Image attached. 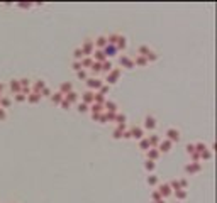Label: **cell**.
<instances>
[{
    "mask_svg": "<svg viewBox=\"0 0 217 203\" xmlns=\"http://www.w3.org/2000/svg\"><path fill=\"white\" fill-rule=\"evenodd\" d=\"M151 51H153V49L148 48V46H139V48H137V56H144V58H148Z\"/></svg>",
    "mask_w": 217,
    "mask_h": 203,
    "instance_id": "cell-29",
    "label": "cell"
},
{
    "mask_svg": "<svg viewBox=\"0 0 217 203\" xmlns=\"http://www.w3.org/2000/svg\"><path fill=\"white\" fill-rule=\"evenodd\" d=\"M210 159H212V149H205L200 154V161H210Z\"/></svg>",
    "mask_w": 217,
    "mask_h": 203,
    "instance_id": "cell-35",
    "label": "cell"
},
{
    "mask_svg": "<svg viewBox=\"0 0 217 203\" xmlns=\"http://www.w3.org/2000/svg\"><path fill=\"white\" fill-rule=\"evenodd\" d=\"M102 113H104V112H102ZM92 120L100 122V113H92Z\"/></svg>",
    "mask_w": 217,
    "mask_h": 203,
    "instance_id": "cell-55",
    "label": "cell"
},
{
    "mask_svg": "<svg viewBox=\"0 0 217 203\" xmlns=\"http://www.w3.org/2000/svg\"><path fill=\"white\" fill-rule=\"evenodd\" d=\"M12 105V98L7 95H2V98H0V108H4V110H7V108Z\"/></svg>",
    "mask_w": 217,
    "mask_h": 203,
    "instance_id": "cell-22",
    "label": "cell"
},
{
    "mask_svg": "<svg viewBox=\"0 0 217 203\" xmlns=\"http://www.w3.org/2000/svg\"><path fill=\"white\" fill-rule=\"evenodd\" d=\"M7 119V110H4V108H0V122L5 120Z\"/></svg>",
    "mask_w": 217,
    "mask_h": 203,
    "instance_id": "cell-53",
    "label": "cell"
},
{
    "mask_svg": "<svg viewBox=\"0 0 217 203\" xmlns=\"http://www.w3.org/2000/svg\"><path fill=\"white\" fill-rule=\"evenodd\" d=\"M94 46H95V49H104L107 46V36H98L94 41Z\"/></svg>",
    "mask_w": 217,
    "mask_h": 203,
    "instance_id": "cell-17",
    "label": "cell"
},
{
    "mask_svg": "<svg viewBox=\"0 0 217 203\" xmlns=\"http://www.w3.org/2000/svg\"><path fill=\"white\" fill-rule=\"evenodd\" d=\"M26 102H27V103H31V105H36V103L41 102V95H38V93H29Z\"/></svg>",
    "mask_w": 217,
    "mask_h": 203,
    "instance_id": "cell-27",
    "label": "cell"
},
{
    "mask_svg": "<svg viewBox=\"0 0 217 203\" xmlns=\"http://www.w3.org/2000/svg\"><path fill=\"white\" fill-rule=\"evenodd\" d=\"M77 78L78 80H81V81H85L87 78H88V71H87V69H80V71H77Z\"/></svg>",
    "mask_w": 217,
    "mask_h": 203,
    "instance_id": "cell-40",
    "label": "cell"
},
{
    "mask_svg": "<svg viewBox=\"0 0 217 203\" xmlns=\"http://www.w3.org/2000/svg\"><path fill=\"white\" fill-rule=\"evenodd\" d=\"M64 100H66V102H68V103H78V102H80V95H78L77 91L73 90V91H70L68 95H64Z\"/></svg>",
    "mask_w": 217,
    "mask_h": 203,
    "instance_id": "cell-16",
    "label": "cell"
},
{
    "mask_svg": "<svg viewBox=\"0 0 217 203\" xmlns=\"http://www.w3.org/2000/svg\"><path fill=\"white\" fill-rule=\"evenodd\" d=\"M90 112H92V113H102L104 112V105L92 103V105H90Z\"/></svg>",
    "mask_w": 217,
    "mask_h": 203,
    "instance_id": "cell-36",
    "label": "cell"
},
{
    "mask_svg": "<svg viewBox=\"0 0 217 203\" xmlns=\"http://www.w3.org/2000/svg\"><path fill=\"white\" fill-rule=\"evenodd\" d=\"M165 135H166L165 139H168V141H170L171 144L180 142V139H182V135H180V130L176 129V127H170V129H166Z\"/></svg>",
    "mask_w": 217,
    "mask_h": 203,
    "instance_id": "cell-3",
    "label": "cell"
},
{
    "mask_svg": "<svg viewBox=\"0 0 217 203\" xmlns=\"http://www.w3.org/2000/svg\"><path fill=\"white\" fill-rule=\"evenodd\" d=\"M127 48V39H126V36L119 34V37H117V43H115V49L117 51H120V49H126Z\"/></svg>",
    "mask_w": 217,
    "mask_h": 203,
    "instance_id": "cell-19",
    "label": "cell"
},
{
    "mask_svg": "<svg viewBox=\"0 0 217 203\" xmlns=\"http://www.w3.org/2000/svg\"><path fill=\"white\" fill-rule=\"evenodd\" d=\"M168 185H170V188L173 191H178V190H182V188H180V181L178 179H171L170 183H168Z\"/></svg>",
    "mask_w": 217,
    "mask_h": 203,
    "instance_id": "cell-43",
    "label": "cell"
},
{
    "mask_svg": "<svg viewBox=\"0 0 217 203\" xmlns=\"http://www.w3.org/2000/svg\"><path fill=\"white\" fill-rule=\"evenodd\" d=\"M148 141H149V146L151 147H158L159 142H161V137L158 134H151V135H148Z\"/></svg>",
    "mask_w": 217,
    "mask_h": 203,
    "instance_id": "cell-21",
    "label": "cell"
},
{
    "mask_svg": "<svg viewBox=\"0 0 217 203\" xmlns=\"http://www.w3.org/2000/svg\"><path fill=\"white\" fill-rule=\"evenodd\" d=\"M90 71H92V75H94L92 78H97V75L102 73V63H95L94 61V65L90 66Z\"/></svg>",
    "mask_w": 217,
    "mask_h": 203,
    "instance_id": "cell-23",
    "label": "cell"
},
{
    "mask_svg": "<svg viewBox=\"0 0 217 203\" xmlns=\"http://www.w3.org/2000/svg\"><path fill=\"white\" fill-rule=\"evenodd\" d=\"M129 132H131V139H136V141H141L143 137H146L144 135V129L139 125H132L131 129H129Z\"/></svg>",
    "mask_w": 217,
    "mask_h": 203,
    "instance_id": "cell-6",
    "label": "cell"
},
{
    "mask_svg": "<svg viewBox=\"0 0 217 203\" xmlns=\"http://www.w3.org/2000/svg\"><path fill=\"white\" fill-rule=\"evenodd\" d=\"M126 119H127L126 113H120V112L115 113V122H117V125H119V124H126Z\"/></svg>",
    "mask_w": 217,
    "mask_h": 203,
    "instance_id": "cell-39",
    "label": "cell"
},
{
    "mask_svg": "<svg viewBox=\"0 0 217 203\" xmlns=\"http://www.w3.org/2000/svg\"><path fill=\"white\" fill-rule=\"evenodd\" d=\"M58 91H60V93H63V95H68L70 91H73V85H71L70 81H63Z\"/></svg>",
    "mask_w": 217,
    "mask_h": 203,
    "instance_id": "cell-20",
    "label": "cell"
},
{
    "mask_svg": "<svg viewBox=\"0 0 217 203\" xmlns=\"http://www.w3.org/2000/svg\"><path fill=\"white\" fill-rule=\"evenodd\" d=\"M112 137H114V139H117V141H119V139H122V132H120V130H117V129H115V130H114V134H112Z\"/></svg>",
    "mask_w": 217,
    "mask_h": 203,
    "instance_id": "cell-52",
    "label": "cell"
},
{
    "mask_svg": "<svg viewBox=\"0 0 217 203\" xmlns=\"http://www.w3.org/2000/svg\"><path fill=\"white\" fill-rule=\"evenodd\" d=\"M19 83H21V90H31V85H32V81L29 78H21Z\"/></svg>",
    "mask_w": 217,
    "mask_h": 203,
    "instance_id": "cell-32",
    "label": "cell"
},
{
    "mask_svg": "<svg viewBox=\"0 0 217 203\" xmlns=\"http://www.w3.org/2000/svg\"><path fill=\"white\" fill-rule=\"evenodd\" d=\"M78 112L80 113H85V112H88L90 110V105H87V103H83V102H78Z\"/></svg>",
    "mask_w": 217,
    "mask_h": 203,
    "instance_id": "cell-41",
    "label": "cell"
},
{
    "mask_svg": "<svg viewBox=\"0 0 217 203\" xmlns=\"http://www.w3.org/2000/svg\"><path fill=\"white\" fill-rule=\"evenodd\" d=\"M120 75H122V69H120V68H112V71H110V73H109V75L105 76L104 83H105V85H109V87H112L114 83H117V81H119Z\"/></svg>",
    "mask_w": 217,
    "mask_h": 203,
    "instance_id": "cell-1",
    "label": "cell"
},
{
    "mask_svg": "<svg viewBox=\"0 0 217 203\" xmlns=\"http://www.w3.org/2000/svg\"><path fill=\"white\" fill-rule=\"evenodd\" d=\"M153 203H166V201H165V198H163V200H159V201H153Z\"/></svg>",
    "mask_w": 217,
    "mask_h": 203,
    "instance_id": "cell-60",
    "label": "cell"
},
{
    "mask_svg": "<svg viewBox=\"0 0 217 203\" xmlns=\"http://www.w3.org/2000/svg\"><path fill=\"white\" fill-rule=\"evenodd\" d=\"M39 95H41V98H49V97H51L53 95V91L51 90H49V88H44V90L43 91H41V93H39Z\"/></svg>",
    "mask_w": 217,
    "mask_h": 203,
    "instance_id": "cell-47",
    "label": "cell"
},
{
    "mask_svg": "<svg viewBox=\"0 0 217 203\" xmlns=\"http://www.w3.org/2000/svg\"><path fill=\"white\" fill-rule=\"evenodd\" d=\"M173 195H175V198L176 200H185L187 198V190H178V191H173Z\"/></svg>",
    "mask_w": 217,
    "mask_h": 203,
    "instance_id": "cell-37",
    "label": "cell"
},
{
    "mask_svg": "<svg viewBox=\"0 0 217 203\" xmlns=\"http://www.w3.org/2000/svg\"><path fill=\"white\" fill-rule=\"evenodd\" d=\"M202 171V163H188L185 166V173L187 174H199Z\"/></svg>",
    "mask_w": 217,
    "mask_h": 203,
    "instance_id": "cell-7",
    "label": "cell"
},
{
    "mask_svg": "<svg viewBox=\"0 0 217 203\" xmlns=\"http://www.w3.org/2000/svg\"><path fill=\"white\" fill-rule=\"evenodd\" d=\"M100 124H107V115H105V112L100 113Z\"/></svg>",
    "mask_w": 217,
    "mask_h": 203,
    "instance_id": "cell-56",
    "label": "cell"
},
{
    "mask_svg": "<svg viewBox=\"0 0 217 203\" xmlns=\"http://www.w3.org/2000/svg\"><path fill=\"white\" fill-rule=\"evenodd\" d=\"M139 149H143V151H148V149H151V146H149V141H148V137H143L139 141Z\"/></svg>",
    "mask_w": 217,
    "mask_h": 203,
    "instance_id": "cell-34",
    "label": "cell"
},
{
    "mask_svg": "<svg viewBox=\"0 0 217 203\" xmlns=\"http://www.w3.org/2000/svg\"><path fill=\"white\" fill-rule=\"evenodd\" d=\"M85 83H87V88H88L90 91H98L100 88H102V85H104V80L88 76V78L85 80Z\"/></svg>",
    "mask_w": 217,
    "mask_h": 203,
    "instance_id": "cell-2",
    "label": "cell"
},
{
    "mask_svg": "<svg viewBox=\"0 0 217 203\" xmlns=\"http://www.w3.org/2000/svg\"><path fill=\"white\" fill-rule=\"evenodd\" d=\"M171 146H173V144L170 142V141H168V139H161V142H159V146L156 147L158 151H159V154H161V152H170L171 151Z\"/></svg>",
    "mask_w": 217,
    "mask_h": 203,
    "instance_id": "cell-12",
    "label": "cell"
},
{
    "mask_svg": "<svg viewBox=\"0 0 217 203\" xmlns=\"http://www.w3.org/2000/svg\"><path fill=\"white\" fill-rule=\"evenodd\" d=\"M112 68H114V63H112L110 59H105L102 63V73H105V75H109L112 71Z\"/></svg>",
    "mask_w": 217,
    "mask_h": 203,
    "instance_id": "cell-28",
    "label": "cell"
},
{
    "mask_svg": "<svg viewBox=\"0 0 217 203\" xmlns=\"http://www.w3.org/2000/svg\"><path fill=\"white\" fill-rule=\"evenodd\" d=\"M0 98H2V95H0Z\"/></svg>",
    "mask_w": 217,
    "mask_h": 203,
    "instance_id": "cell-61",
    "label": "cell"
},
{
    "mask_svg": "<svg viewBox=\"0 0 217 203\" xmlns=\"http://www.w3.org/2000/svg\"><path fill=\"white\" fill-rule=\"evenodd\" d=\"M109 91H110V87L104 83V85H102V88L98 90V93H100V95H104V97H107V95H109Z\"/></svg>",
    "mask_w": 217,
    "mask_h": 203,
    "instance_id": "cell-46",
    "label": "cell"
},
{
    "mask_svg": "<svg viewBox=\"0 0 217 203\" xmlns=\"http://www.w3.org/2000/svg\"><path fill=\"white\" fill-rule=\"evenodd\" d=\"M134 66H141V68H144V66H148L149 63H148V59H146L144 56H137L136 54V58H134Z\"/></svg>",
    "mask_w": 217,
    "mask_h": 203,
    "instance_id": "cell-26",
    "label": "cell"
},
{
    "mask_svg": "<svg viewBox=\"0 0 217 203\" xmlns=\"http://www.w3.org/2000/svg\"><path fill=\"white\" fill-rule=\"evenodd\" d=\"M73 69H75V71H80V69H83V68H81V63H80V61H73Z\"/></svg>",
    "mask_w": 217,
    "mask_h": 203,
    "instance_id": "cell-51",
    "label": "cell"
},
{
    "mask_svg": "<svg viewBox=\"0 0 217 203\" xmlns=\"http://www.w3.org/2000/svg\"><path fill=\"white\" fill-rule=\"evenodd\" d=\"M94 97H95V91H90V90H87L85 93H83V95L80 97V98H81V102H83V103H87V105H92V103H94Z\"/></svg>",
    "mask_w": 217,
    "mask_h": 203,
    "instance_id": "cell-14",
    "label": "cell"
},
{
    "mask_svg": "<svg viewBox=\"0 0 217 203\" xmlns=\"http://www.w3.org/2000/svg\"><path fill=\"white\" fill-rule=\"evenodd\" d=\"M207 149V146H205V142H195V152H199V154H202V152Z\"/></svg>",
    "mask_w": 217,
    "mask_h": 203,
    "instance_id": "cell-42",
    "label": "cell"
},
{
    "mask_svg": "<svg viewBox=\"0 0 217 203\" xmlns=\"http://www.w3.org/2000/svg\"><path fill=\"white\" fill-rule=\"evenodd\" d=\"M81 52H83V56H92L95 51V46H94V39H85L83 43H81Z\"/></svg>",
    "mask_w": 217,
    "mask_h": 203,
    "instance_id": "cell-4",
    "label": "cell"
},
{
    "mask_svg": "<svg viewBox=\"0 0 217 203\" xmlns=\"http://www.w3.org/2000/svg\"><path fill=\"white\" fill-rule=\"evenodd\" d=\"M119 65H120V68L132 69V68H134V61H132V58H131V56L124 54V56H119Z\"/></svg>",
    "mask_w": 217,
    "mask_h": 203,
    "instance_id": "cell-8",
    "label": "cell"
},
{
    "mask_svg": "<svg viewBox=\"0 0 217 203\" xmlns=\"http://www.w3.org/2000/svg\"><path fill=\"white\" fill-rule=\"evenodd\" d=\"M102 51H104V54H105V58L109 59V58L115 56V52H117V49H115L114 46H110V44H107V46L102 49Z\"/></svg>",
    "mask_w": 217,
    "mask_h": 203,
    "instance_id": "cell-24",
    "label": "cell"
},
{
    "mask_svg": "<svg viewBox=\"0 0 217 203\" xmlns=\"http://www.w3.org/2000/svg\"><path fill=\"white\" fill-rule=\"evenodd\" d=\"M158 157H159V151H158L156 147H151V149H148V151H146V159L148 161H156Z\"/></svg>",
    "mask_w": 217,
    "mask_h": 203,
    "instance_id": "cell-15",
    "label": "cell"
},
{
    "mask_svg": "<svg viewBox=\"0 0 217 203\" xmlns=\"http://www.w3.org/2000/svg\"><path fill=\"white\" fill-rule=\"evenodd\" d=\"M19 7H21V9H29V7H32V5H29V4H19Z\"/></svg>",
    "mask_w": 217,
    "mask_h": 203,
    "instance_id": "cell-58",
    "label": "cell"
},
{
    "mask_svg": "<svg viewBox=\"0 0 217 203\" xmlns=\"http://www.w3.org/2000/svg\"><path fill=\"white\" fill-rule=\"evenodd\" d=\"M151 198H153V201H159V200H163V198H161V195H159V191H158V190H154L153 193H151Z\"/></svg>",
    "mask_w": 217,
    "mask_h": 203,
    "instance_id": "cell-49",
    "label": "cell"
},
{
    "mask_svg": "<svg viewBox=\"0 0 217 203\" xmlns=\"http://www.w3.org/2000/svg\"><path fill=\"white\" fill-rule=\"evenodd\" d=\"M117 103L115 102H112V100H105V103H104V112H109V113H117L119 110H117Z\"/></svg>",
    "mask_w": 217,
    "mask_h": 203,
    "instance_id": "cell-11",
    "label": "cell"
},
{
    "mask_svg": "<svg viewBox=\"0 0 217 203\" xmlns=\"http://www.w3.org/2000/svg\"><path fill=\"white\" fill-rule=\"evenodd\" d=\"M4 88H5V87H4V83H0V95L4 93Z\"/></svg>",
    "mask_w": 217,
    "mask_h": 203,
    "instance_id": "cell-59",
    "label": "cell"
},
{
    "mask_svg": "<svg viewBox=\"0 0 217 203\" xmlns=\"http://www.w3.org/2000/svg\"><path fill=\"white\" fill-rule=\"evenodd\" d=\"M9 90H10V93H12V97L21 93V83H19V80H10L9 81Z\"/></svg>",
    "mask_w": 217,
    "mask_h": 203,
    "instance_id": "cell-13",
    "label": "cell"
},
{
    "mask_svg": "<svg viewBox=\"0 0 217 203\" xmlns=\"http://www.w3.org/2000/svg\"><path fill=\"white\" fill-rule=\"evenodd\" d=\"M60 105H61V107H63V108H64V110H68V108H70V107H71V103H68V102H66V100H63V102H61V103H60Z\"/></svg>",
    "mask_w": 217,
    "mask_h": 203,
    "instance_id": "cell-54",
    "label": "cell"
},
{
    "mask_svg": "<svg viewBox=\"0 0 217 203\" xmlns=\"http://www.w3.org/2000/svg\"><path fill=\"white\" fill-rule=\"evenodd\" d=\"M185 152H187L188 156L193 154V152H195V144H187V146H185Z\"/></svg>",
    "mask_w": 217,
    "mask_h": 203,
    "instance_id": "cell-48",
    "label": "cell"
},
{
    "mask_svg": "<svg viewBox=\"0 0 217 203\" xmlns=\"http://www.w3.org/2000/svg\"><path fill=\"white\" fill-rule=\"evenodd\" d=\"M146 183H148L149 186H158L159 185V178H158L156 174H149V176L146 178Z\"/></svg>",
    "mask_w": 217,
    "mask_h": 203,
    "instance_id": "cell-31",
    "label": "cell"
},
{
    "mask_svg": "<svg viewBox=\"0 0 217 203\" xmlns=\"http://www.w3.org/2000/svg\"><path fill=\"white\" fill-rule=\"evenodd\" d=\"M80 63H81V68L87 69V68H90V66L94 65V59H92V56H83Z\"/></svg>",
    "mask_w": 217,
    "mask_h": 203,
    "instance_id": "cell-30",
    "label": "cell"
},
{
    "mask_svg": "<svg viewBox=\"0 0 217 203\" xmlns=\"http://www.w3.org/2000/svg\"><path fill=\"white\" fill-rule=\"evenodd\" d=\"M156 125H158V122H156V119H154L153 115H146L144 117V122H143V129L144 130H151V132H153V130L156 129Z\"/></svg>",
    "mask_w": 217,
    "mask_h": 203,
    "instance_id": "cell-5",
    "label": "cell"
},
{
    "mask_svg": "<svg viewBox=\"0 0 217 203\" xmlns=\"http://www.w3.org/2000/svg\"><path fill=\"white\" fill-rule=\"evenodd\" d=\"M158 191L161 195V198H166V196H171L173 195V190L170 188L168 183H163V185H158Z\"/></svg>",
    "mask_w": 217,
    "mask_h": 203,
    "instance_id": "cell-9",
    "label": "cell"
},
{
    "mask_svg": "<svg viewBox=\"0 0 217 203\" xmlns=\"http://www.w3.org/2000/svg\"><path fill=\"white\" fill-rule=\"evenodd\" d=\"M154 168H156V163H153V161H148V159H146V163H144V169H146V171H148V173H153Z\"/></svg>",
    "mask_w": 217,
    "mask_h": 203,
    "instance_id": "cell-38",
    "label": "cell"
},
{
    "mask_svg": "<svg viewBox=\"0 0 217 203\" xmlns=\"http://www.w3.org/2000/svg\"><path fill=\"white\" fill-rule=\"evenodd\" d=\"M73 58H75V61H81V58H83V52H81L80 48H77L75 51H73Z\"/></svg>",
    "mask_w": 217,
    "mask_h": 203,
    "instance_id": "cell-45",
    "label": "cell"
},
{
    "mask_svg": "<svg viewBox=\"0 0 217 203\" xmlns=\"http://www.w3.org/2000/svg\"><path fill=\"white\" fill-rule=\"evenodd\" d=\"M46 88V83H44V80H36V81H32V85H31V90H32V93H41V91Z\"/></svg>",
    "mask_w": 217,
    "mask_h": 203,
    "instance_id": "cell-10",
    "label": "cell"
},
{
    "mask_svg": "<svg viewBox=\"0 0 217 203\" xmlns=\"http://www.w3.org/2000/svg\"><path fill=\"white\" fill-rule=\"evenodd\" d=\"M105 100H107V97H104V95H100L98 91H95V97H94V103L104 105V103H105Z\"/></svg>",
    "mask_w": 217,
    "mask_h": 203,
    "instance_id": "cell-33",
    "label": "cell"
},
{
    "mask_svg": "<svg viewBox=\"0 0 217 203\" xmlns=\"http://www.w3.org/2000/svg\"><path fill=\"white\" fill-rule=\"evenodd\" d=\"M12 100H15L17 103H24V102L27 100V97H26V95H22V93H17V95H14V97H12Z\"/></svg>",
    "mask_w": 217,
    "mask_h": 203,
    "instance_id": "cell-44",
    "label": "cell"
},
{
    "mask_svg": "<svg viewBox=\"0 0 217 203\" xmlns=\"http://www.w3.org/2000/svg\"><path fill=\"white\" fill-rule=\"evenodd\" d=\"M122 139H131V132H129V130H124L122 132Z\"/></svg>",
    "mask_w": 217,
    "mask_h": 203,
    "instance_id": "cell-57",
    "label": "cell"
},
{
    "mask_svg": "<svg viewBox=\"0 0 217 203\" xmlns=\"http://www.w3.org/2000/svg\"><path fill=\"white\" fill-rule=\"evenodd\" d=\"M178 181H180V188H182V190H187V188H188V179H187V178L178 179Z\"/></svg>",
    "mask_w": 217,
    "mask_h": 203,
    "instance_id": "cell-50",
    "label": "cell"
},
{
    "mask_svg": "<svg viewBox=\"0 0 217 203\" xmlns=\"http://www.w3.org/2000/svg\"><path fill=\"white\" fill-rule=\"evenodd\" d=\"M92 59H94L95 63H104V61H105L107 58H105V54H104L102 49H95L94 54H92Z\"/></svg>",
    "mask_w": 217,
    "mask_h": 203,
    "instance_id": "cell-18",
    "label": "cell"
},
{
    "mask_svg": "<svg viewBox=\"0 0 217 203\" xmlns=\"http://www.w3.org/2000/svg\"><path fill=\"white\" fill-rule=\"evenodd\" d=\"M49 100H51L54 105H60L61 102L64 100V95H63V93H60V91H56V93H53V95L49 97Z\"/></svg>",
    "mask_w": 217,
    "mask_h": 203,
    "instance_id": "cell-25",
    "label": "cell"
}]
</instances>
